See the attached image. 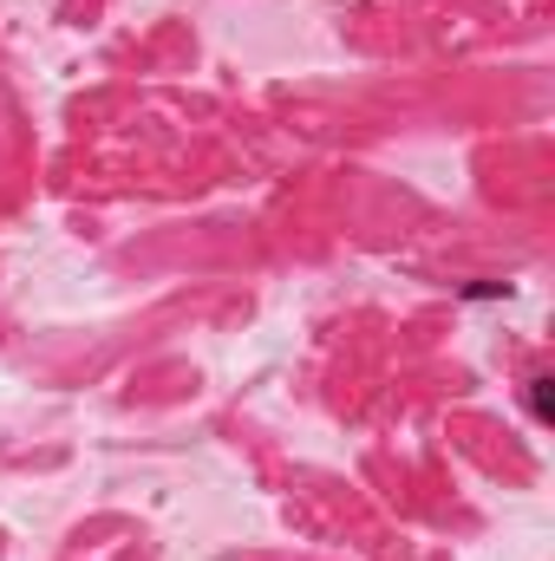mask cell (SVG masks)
<instances>
[{"label": "cell", "mask_w": 555, "mask_h": 561, "mask_svg": "<svg viewBox=\"0 0 555 561\" xmlns=\"http://www.w3.org/2000/svg\"><path fill=\"white\" fill-rule=\"evenodd\" d=\"M530 419H536V424L555 419V379H550V373H536V379H530Z\"/></svg>", "instance_id": "obj_1"}]
</instances>
